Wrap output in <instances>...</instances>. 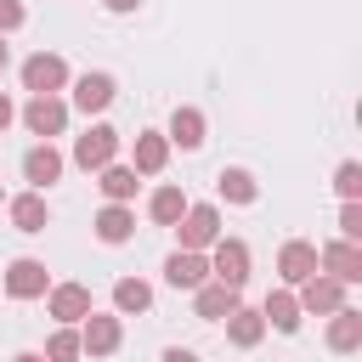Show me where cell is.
<instances>
[{
  "instance_id": "obj_1",
  "label": "cell",
  "mask_w": 362,
  "mask_h": 362,
  "mask_svg": "<svg viewBox=\"0 0 362 362\" xmlns=\"http://www.w3.org/2000/svg\"><path fill=\"white\" fill-rule=\"evenodd\" d=\"M209 283H226V288L243 294V283H249V243L243 238H215L209 243Z\"/></svg>"
},
{
  "instance_id": "obj_2",
  "label": "cell",
  "mask_w": 362,
  "mask_h": 362,
  "mask_svg": "<svg viewBox=\"0 0 362 362\" xmlns=\"http://www.w3.org/2000/svg\"><path fill=\"white\" fill-rule=\"evenodd\" d=\"M68 79H74V74H68V62H62L57 51H34V57L23 62V90H28V96H57Z\"/></svg>"
},
{
  "instance_id": "obj_3",
  "label": "cell",
  "mask_w": 362,
  "mask_h": 362,
  "mask_svg": "<svg viewBox=\"0 0 362 362\" xmlns=\"http://www.w3.org/2000/svg\"><path fill=\"white\" fill-rule=\"evenodd\" d=\"M113 158H119V130H113V124H90L85 136H74V164H79V170L96 175V170H107Z\"/></svg>"
},
{
  "instance_id": "obj_4",
  "label": "cell",
  "mask_w": 362,
  "mask_h": 362,
  "mask_svg": "<svg viewBox=\"0 0 362 362\" xmlns=\"http://www.w3.org/2000/svg\"><path fill=\"white\" fill-rule=\"evenodd\" d=\"M175 238H181V249H198L204 255L215 238H226L221 232V209L215 204H187V215L175 221Z\"/></svg>"
},
{
  "instance_id": "obj_5",
  "label": "cell",
  "mask_w": 362,
  "mask_h": 362,
  "mask_svg": "<svg viewBox=\"0 0 362 362\" xmlns=\"http://www.w3.org/2000/svg\"><path fill=\"white\" fill-rule=\"evenodd\" d=\"M45 311L57 317V328H79L96 305H90V288L85 283H51L45 288Z\"/></svg>"
},
{
  "instance_id": "obj_6",
  "label": "cell",
  "mask_w": 362,
  "mask_h": 362,
  "mask_svg": "<svg viewBox=\"0 0 362 362\" xmlns=\"http://www.w3.org/2000/svg\"><path fill=\"white\" fill-rule=\"evenodd\" d=\"M124 345V322L113 317V311H90L85 322H79V351L85 356H113Z\"/></svg>"
},
{
  "instance_id": "obj_7",
  "label": "cell",
  "mask_w": 362,
  "mask_h": 362,
  "mask_svg": "<svg viewBox=\"0 0 362 362\" xmlns=\"http://www.w3.org/2000/svg\"><path fill=\"white\" fill-rule=\"evenodd\" d=\"M23 124H28V136L51 141V136L68 130V102H62V96H28V102H23Z\"/></svg>"
},
{
  "instance_id": "obj_8",
  "label": "cell",
  "mask_w": 362,
  "mask_h": 362,
  "mask_svg": "<svg viewBox=\"0 0 362 362\" xmlns=\"http://www.w3.org/2000/svg\"><path fill=\"white\" fill-rule=\"evenodd\" d=\"M317 272H322V277H334V283H345V288H356V283H362V249L334 238V243H322V249H317Z\"/></svg>"
},
{
  "instance_id": "obj_9",
  "label": "cell",
  "mask_w": 362,
  "mask_h": 362,
  "mask_svg": "<svg viewBox=\"0 0 362 362\" xmlns=\"http://www.w3.org/2000/svg\"><path fill=\"white\" fill-rule=\"evenodd\" d=\"M294 300H300V317H334L339 305H345V283H334V277H305L300 288H294Z\"/></svg>"
},
{
  "instance_id": "obj_10",
  "label": "cell",
  "mask_w": 362,
  "mask_h": 362,
  "mask_svg": "<svg viewBox=\"0 0 362 362\" xmlns=\"http://www.w3.org/2000/svg\"><path fill=\"white\" fill-rule=\"evenodd\" d=\"M62 170H68V158H62L51 141H34V147L23 153V181H28V192H45L51 181H62Z\"/></svg>"
},
{
  "instance_id": "obj_11",
  "label": "cell",
  "mask_w": 362,
  "mask_h": 362,
  "mask_svg": "<svg viewBox=\"0 0 362 362\" xmlns=\"http://www.w3.org/2000/svg\"><path fill=\"white\" fill-rule=\"evenodd\" d=\"M45 288H51L45 260L23 255V260H11V266H6V294H11V300H45Z\"/></svg>"
},
{
  "instance_id": "obj_12",
  "label": "cell",
  "mask_w": 362,
  "mask_h": 362,
  "mask_svg": "<svg viewBox=\"0 0 362 362\" xmlns=\"http://www.w3.org/2000/svg\"><path fill=\"white\" fill-rule=\"evenodd\" d=\"M277 277H283V288H300L305 277H317V243L288 238V243L277 249Z\"/></svg>"
},
{
  "instance_id": "obj_13",
  "label": "cell",
  "mask_w": 362,
  "mask_h": 362,
  "mask_svg": "<svg viewBox=\"0 0 362 362\" xmlns=\"http://www.w3.org/2000/svg\"><path fill=\"white\" fill-rule=\"evenodd\" d=\"M164 283L170 288H204L209 283V255H198V249H175L170 260H164Z\"/></svg>"
},
{
  "instance_id": "obj_14",
  "label": "cell",
  "mask_w": 362,
  "mask_h": 362,
  "mask_svg": "<svg viewBox=\"0 0 362 362\" xmlns=\"http://www.w3.org/2000/svg\"><path fill=\"white\" fill-rule=\"evenodd\" d=\"M113 96H119L113 74H79V79H74V102H68V107H79V113H107V107H113Z\"/></svg>"
},
{
  "instance_id": "obj_15",
  "label": "cell",
  "mask_w": 362,
  "mask_h": 362,
  "mask_svg": "<svg viewBox=\"0 0 362 362\" xmlns=\"http://www.w3.org/2000/svg\"><path fill=\"white\" fill-rule=\"evenodd\" d=\"M6 215H11V226L28 232V238L51 226V204H45V192H17V198H6Z\"/></svg>"
},
{
  "instance_id": "obj_16",
  "label": "cell",
  "mask_w": 362,
  "mask_h": 362,
  "mask_svg": "<svg viewBox=\"0 0 362 362\" xmlns=\"http://www.w3.org/2000/svg\"><path fill=\"white\" fill-rule=\"evenodd\" d=\"M238 305H243V294L226 288V283H204V288H192V311H198L204 322H226Z\"/></svg>"
},
{
  "instance_id": "obj_17",
  "label": "cell",
  "mask_w": 362,
  "mask_h": 362,
  "mask_svg": "<svg viewBox=\"0 0 362 362\" xmlns=\"http://www.w3.org/2000/svg\"><path fill=\"white\" fill-rule=\"evenodd\" d=\"M260 322L277 328V334H300V300H294V288H272L260 300Z\"/></svg>"
},
{
  "instance_id": "obj_18",
  "label": "cell",
  "mask_w": 362,
  "mask_h": 362,
  "mask_svg": "<svg viewBox=\"0 0 362 362\" xmlns=\"http://www.w3.org/2000/svg\"><path fill=\"white\" fill-rule=\"evenodd\" d=\"M328 351H334V356L362 351V311H356V305H339V311L328 317Z\"/></svg>"
},
{
  "instance_id": "obj_19",
  "label": "cell",
  "mask_w": 362,
  "mask_h": 362,
  "mask_svg": "<svg viewBox=\"0 0 362 362\" xmlns=\"http://www.w3.org/2000/svg\"><path fill=\"white\" fill-rule=\"evenodd\" d=\"M204 130H209V124H204V113H198V107H175V113H170L164 141H170V147H181V153H198V147H204Z\"/></svg>"
},
{
  "instance_id": "obj_20",
  "label": "cell",
  "mask_w": 362,
  "mask_h": 362,
  "mask_svg": "<svg viewBox=\"0 0 362 362\" xmlns=\"http://www.w3.org/2000/svg\"><path fill=\"white\" fill-rule=\"evenodd\" d=\"M164 164H170V141H164V130H141L136 147H130V170H136V175H158Z\"/></svg>"
},
{
  "instance_id": "obj_21",
  "label": "cell",
  "mask_w": 362,
  "mask_h": 362,
  "mask_svg": "<svg viewBox=\"0 0 362 362\" xmlns=\"http://www.w3.org/2000/svg\"><path fill=\"white\" fill-rule=\"evenodd\" d=\"M90 226H96L102 243H130V238H136V209H130V204H102Z\"/></svg>"
},
{
  "instance_id": "obj_22",
  "label": "cell",
  "mask_w": 362,
  "mask_h": 362,
  "mask_svg": "<svg viewBox=\"0 0 362 362\" xmlns=\"http://www.w3.org/2000/svg\"><path fill=\"white\" fill-rule=\"evenodd\" d=\"M153 305V283L147 277H119L113 283V317H141Z\"/></svg>"
},
{
  "instance_id": "obj_23",
  "label": "cell",
  "mask_w": 362,
  "mask_h": 362,
  "mask_svg": "<svg viewBox=\"0 0 362 362\" xmlns=\"http://www.w3.org/2000/svg\"><path fill=\"white\" fill-rule=\"evenodd\" d=\"M226 339H232L238 351H255V345L266 339V322H260V305H238V311L226 317Z\"/></svg>"
},
{
  "instance_id": "obj_24",
  "label": "cell",
  "mask_w": 362,
  "mask_h": 362,
  "mask_svg": "<svg viewBox=\"0 0 362 362\" xmlns=\"http://www.w3.org/2000/svg\"><path fill=\"white\" fill-rule=\"evenodd\" d=\"M96 187H102V198H107V204H130L141 181H136V170H130V164H119V158H113L107 170H96Z\"/></svg>"
},
{
  "instance_id": "obj_25",
  "label": "cell",
  "mask_w": 362,
  "mask_h": 362,
  "mask_svg": "<svg viewBox=\"0 0 362 362\" xmlns=\"http://www.w3.org/2000/svg\"><path fill=\"white\" fill-rule=\"evenodd\" d=\"M215 187H221L226 204H255V198H260V181H255L243 164H226V170L215 175Z\"/></svg>"
},
{
  "instance_id": "obj_26",
  "label": "cell",
  "mask_w": 362,
  "mask_h": 362,
  "mask_svg": "<svg viewBox=\"0 0 362 362\" xmlns=\"http://www.w3.org/2000/svg\"><path fill=\"white\" fill-rule=\"evenodd\" d=\"M147 215H153V226H175V221L187 215V192H181V187H153Z\"/></svg>"
},
{
  "instance_id": "obj_27",
  "label": "cell",
  "mask_w": 362,
  "mask_h": 362,
  "mask_svg": "<svg viewBox=\"0 0 362 362\" xmlns=\"http://www.w3.org/2000/svg\"><path fill=\"white\" fill-rule=\"evenodd\" d=\"M40 356H45V362H79V356H85V351H79V328H57Z\"/></svg>"
},
{
  "instance_id": "obj_28",
  "label": "cell",
  "mask_w": 362,
  "mask_h": 362,
  "mask_svg": "<svg viewBox=\"0 0 362 362\" xmlns=\"http://www.w3.org/2000/svg\"><path fill=\"white\" fill-rule=\"evenodd\" d=\"M334 192H339L345 204H362V164H356V158H345V164L334 170Z\"/></svg>"
},
{
  "instance_id": "obj_29",
  "label": "cell",
  "mask_w": 362,
  "mask_h": 362,
  "mask_svg": "<svg viewBox=\"0 0 362 362\" xmlns=\"http://www.w3.org/2000/svg\"><path fill=\"white\" fill-rule=\"evenodd\" d=\"M339 243H356L362 249V204H345L339 209Z\"/></svg>"
},
{
  "instance_id": "obj_30",
  "label": "cell",
  "mask_w": 362,
  "mask_h": 362,
  "mask_svg": "<svg viewBox=\"0 0 362 362\" xmlns=\"http://www.w3.org/2000/svg\"><path fill=\"white\" fill-rule=\"evenodd\" d=\"M23 23H28L23 0H0V34H11V28H23Z\"/></svg>"
},
{
  "instance_id": "obj_31",
  "label": "cell",
  "mask_w": 362,
  "mask_h": 362,
  "mask_svg": "<svg viewBox=\"0 0 362 362\" xmlns=\"http://www.w3.org/2000/svg\"><path fill=\"white\" fill-rule=\"evenodd\" d=\"M11 119H17V102H11V96H6V90H0V136H6V130H11Z\"/></svg>"
},
{
  "instance_id": "obj_32",
  "label": "cell",
  "mask_w": 362,
  "mask_h": 362,
  "mask_svg": "<svg viewBox=\"0 0 362 362\" xmlns=\"http://www.w3.org/2000/svg\"><path fill=\"white\" fill-rule=\"evenodd\" d=\"M158 362H198V351H187V345H170Z\"/></svg>"
},
{
  "instance_id": "obj_33",
  "label": "cell",
  "mask_w": 362,
  "mask_h": 362,
  "mask_svg": "<svg viewBox=\"0 0 362 362\" xmlns=\"http://www.w3.org/2000/svg\"><path fill=\"white\" fill-rule=\"evenodd\" d=\"M102 6H107V11H119V17H124V11H136V6H141V0H102Z\"/></svg>"
},
{
  "instance_id": "obj_34",
  "label": "cell",
  "mask_w": 362,
  "mask_h": 362,
  "mask_svg": "<svg viewBox=\"0 0 362 362\" xmlns=\"http://www.w3.org/2000/svg\"><path fill=\"white\" fill-rule=\"evenodd\" d=\"M11 362H45V356H40V351H17Z\"/></svg>"
},
{
  "instance_id": "obj_35",
  "label": "cell",
  "mask_w": 362,
  "mask_h": 362,
  "mask_svg": "<svg viewBox=\"0 0 362 362\" xmlns=\"http://www.w3.org/2000/svg\"><path fill=\"white\" fill-rule=\"evenodd\" d=\"M6 62H11V45H6V34H0V74H6Z\"/></svg>"
},
{
  "instance_id": "obj_36",
  "label": "cell",
  "mask_w": 362,
  "mask_h": 362,
  "mask_svg": "<svg viewBox=\"0 0 362 362\" xmlns=\"http://www.w3.org/2000/svg\"><path fill=\"white\" fill-rule=\"evenodd\" d=\"M0 204H6V192H0Z\"/></svg>"
}]
</instances>
